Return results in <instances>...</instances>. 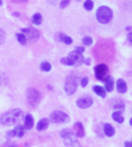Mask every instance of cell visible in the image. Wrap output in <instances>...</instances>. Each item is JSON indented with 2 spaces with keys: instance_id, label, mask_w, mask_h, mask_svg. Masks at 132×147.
<instances>
[{
  "instance_id": "obj_19",
  "label": "cell",
  "mask_w": 132,
  "mask_h": 147,
  "mask_svg": "<svg viewBox=\"0 0 132 147\" xmlns=\"http://www.w3.org/2000/svg\"><path fill=\"white\" fill-rule=\"evenodd\" d=\"M93 91H94V92H95L98 96H100V97H102V98H105V96H107V91L104 90L103 86L94 85V86H93Z\"/></svg>"
},
{
  "instance_id": "obj_26",
  "label": "cell",
  "mask_w": 132,
  "mask_h": 147,
  "mask_svg": "<svg viewBox=\"0 0 132 147\" xmlns=\"http://www.w3.org/2000/svg\"><path fill=\"white\" fill-rule=\"evenodd\" d=\"M84 7L86 11H92L93 7H94V3L92 1V0H86L85 4H84Z\"/></svg>"
},
{
  "instance_id": "obj_5",
  "label": "cell",
  "mask_w": 132,
  "mask_h": 147,
  "mask_svg": "<svg viewBox=\"0 0 132 147\" xmlns=\"http://www.w3.org/2000/svg\"><path fill=\"white\" fill-rule=\"evenodd\" d=\"M77 89H78V78H77V76L70 75L66 78V82H65V85H64V90H65L66 95H68V96L73 95L75 91H77Z\"/></svg>"
},
{
  "instance_id": "obj_16",
  "label": "cell",
  "mask_w": 132,
  "mask_h": 147,
  "mask_svg": "<svg viewBox=\"0 0 132 147\" xmlns=\"http://www.w3.org/2000/svg\"><path fill=\"white\" fill-rule=\"evenodd\" d=\"M57 39H58V41H60V42H63V43H65V45H67V46H70V45L73 43L72 38H70V36L65 35L64 33H58V34H57Z\"/></svg>"
},
{
  "instance_id": "obj_33",
  "label": "cell",
  "mask_w": 132,
  "mask_h": 147,
  "mask_svg": "<svg viewBox=\"0 0 132 147\" xmlns=\"http://www.w3.org/2000/svg\"><path fill=\"white\" fill-rule=\"evenodd\" d=\"M84 63H86L87 65H89V64H90V59H86V60H84Z\"/></svg>"
},
{
  "instance_id": "obj_15",
  "label": "cell",
  "mask_w": 132,
  "mask_h": 147,
  "mask_svg": "<svg viewBox=\"0 0 132 147\" xmlns=\"http://www.w3.org/2000/svg\"><path fill=\"white\" fill-rule=\"evenodd\" d=\"M114 102H112V107H114L116 111H124L125 109V103L119 99V98H116V99H112Z\"/></svg>"
},
{
  "instance_id": "obj_7",
  "label": "cell",
  "mask_w": 132,
  "mask_h": 147,
  "mask_svg": "<svg viewBox=\"0 0 132 147\" xmlns=\"http://www.w3.org/2000/svg\"><path fill=\"white\" fill-rule=\"evenodd\" d=\"M50 119L52 123L54 124H63V123H67L70 121V117L67 113L63 112V111H53L51 115H50Z\"/></svg>"
},
{
  "instance_id": "obj_27",
  "label": "cell",
  "mask_w": 132,
  "mask_h": 147,
  "mask_svg": "<svg viewBox=\"0 0 132 147\" xmlns=\"http://www.w3.org/2000/svg\"><path fill=\"white\" fill-rule=\"evenodd\" d=\"M72 134H73V132L70 131V130H63L62 133H60V136H62L63 139H65V138H67V137H70V136H72Z\"/></svg>"
},
{
  "instance_id": "obj_11",
  "label": "cell",
  "mask_w": 132,
  "mask_h": 147,
  "mask_svg": "<svg viewBox=\"0 0 132 147\" xmlns=\"http://www.w3.org/2000/svg\"><path fill=\"white\" fill-rule=\"evenodd\" d=\"M64 142H65V145H66L67 147H82V146L79 144V141L77 140V138H75L74 134H72V136L65 138V139H64Z\"/></svg>"
},
{
  "instance_id": "obj_22",
  "label": "cell",
  "mask_w": 132,
  "mask_h": 147,
  "mask_svg": "<svg viewBox=\"0 0 132 147\" xmlns=\"http://www.w3.org/2000/svg\"><path fill=\"white\" fill-rule=\"evenodd\" d=\"M31 21H33L34 25L40 26V25L42 24V21H43V18H42V15H41L40 13H35V14L33 15V18H31Z\"/></svg>"
},
{
  "instance_id": "obj_37",
  "label": "cell",
  "mask_w": 132,
  "mask_h": 147,
  "mask_svg": "<svg viewBox=\"0 0 132 147\" xmlns=\"http://www.w3.org/2000/svg\"><path fill=\"white\" fill-rule=\"evenodd\" d=\"M1 83H3V74L0 72V85H1Z\"/></svg>"
},
{
  "instance_id": "obj_1",
  "label": "cell",
  "mask_w": 132,
  "mask_h": 147,
  "mask_svg": "<svg viewBox=\"0 0 132 147\" xmlns=\"http://www.w3.org/2000/svg\"><path fill=\"white\" fill-rule=\"evenodd\" d=\"M22 116H23L22 110L13 109V110H9V111L1 115V117H0V123L3 125H6V126H11V125L16 124Z\"/></svg>"
},
{
  "instance_id": "obj_34",
  "label": "cell",
  "mask_w": 132,
  "mask_h": 147,
  "mask_svg": "<svg viewBox=\"0 0 132 147\" xmlns=\"http://www.w3.org/2000/svg\"><path fill=\"white\" fill-rule=\"evenodd\" d=\"M125 147H132V142L131 141H126L125 142Z\"/></svg>"
},
{
  "instance_id": "obj_10",
  "label": "cell",
  "mask_w": 132,
  "mask_h": 147,
  "mask_svg": "<svg viewBox=\"0 0 132 147\" xmlns=\"http://www.w3.org/2000/svg\"><path fill=\"white\" fill-rule=\"evenodd\" d=\"M23 134H25V127H23V126H21V125H17L13 131L7 132V137H8V138H11V137H17V138H21V137H23Z\"/></svg>"
},
{
  "instance_id": "obj_32",
  "label": "cell",
  "mask_w": 132,
  "mask_h": 147,
  "mask_svg": "<svg viewBox=\"0 0 132 147\" xmlns=\"http://www.w3.org/2000/svg\"><path fill=\"white\" fill-rule=\"evenodd\" d=\"M14 3H17V4H21V3H27V0H12Z\"/></svg>"
},
{
  "instance_id": "obj_36",
  "label": "cell",
  "mask_w": 132,
  "mask_h": 147,
  "mask_svg": "<svg viewBox=\"0 0 132 147\" xmlns=\"http://www.w3.org/2000/svg\"><path fill=\"white\" fill-rule=\"evenodd\" d=\"M8 147H19V145H17V144H15V142H12L11 145H8Z\"/></svg>"
},
{
  "instance_id": "obj_6",
  "label": "cell",
  "mask_w": 132,
  "mask_h": 147,
  "mask_svg": "<svg viewBox=\"0 0 132 147\" xmlns=\"http://www.w3.org/2000/svg\"><path fill=\"white\" fill-rule=\"evenodd\" d=\"M21 33L26 36V39H27V41L29 40L30 42H36L37 40L40 39V32L37 30L36 28H34V27H29V28H22L21 29Z\"/></svg>"
},
{
  "instance_id": "obj_40",
  "label": "cell",
  "mask_w": 132,
  "mask_h": 147,
  "mask_svg": "<svg viewBox=\"0 0 132 147\" xmlns=\"http://www.w3.org/2000/svg\"><path fill=\"white\" fill-rule=\"evenodd\" d=\"M78 1H79V0H78Z\"/></svg>"
},
{
  "instance_id": "obj_38",
  "label": "cell",
  "mask_w": 132,
  "mask_h": 147,
  "mask_svg": "<svg viewBox=\"0 0 132 147\" xmlns=\"http://www.w3.org/2000/svg\"><path fill=\"white\" fill-rule=\"evenodd\" d=\"M13 15H15V16H19V15H20V14H19L17 12H14V13H13Z\"/></svg>"
},
{
  "instance_id": "obj_35",
  "label": "cell",
  "mask_w": 132,
  "mask_h": 147,
  "mask_svg": "<svg viewBox=\"0 0 132 147\" xmlns=\"http://www.w3.org/2000/svg\"><path fill=\"white\" fill-rule=\"evenodd\" d=\"M127 39H129V42H131V40H132V33L127 34Z\"/></svg>"
},
{
  "instance_id": "obj_13",
  "label": "cell",
  "mask_w": 132,
  "mask_h": 147,
  "mask_svg": "<svg viewBox=\"0 0 132 147\" xmlns=\"http://www.w3.org/2000/svg\"><path fill=\"white\" fill-rule=\"evenodd\" d=\"M116 88H117V91H118L119 94H125L126 91H127V84H126V82H125L124 80H122V78L117 80V82H116Z\"/></svg>"
},
{
  "instance_id": "obj_24",
  "label": "cell",
  "mask_w": 132,
  "mask_h": 147,
  "mask_svg": "<svg viewBox=\"0 0 132 147\" xmlns=\"http://www.w3.org/2000/svg\"><path fill=\"white\" fill-rule=\"evenodd\" d=\"M16 39H17L19 42H20L21 45H23V46L27 43V39H26V36H25L22 33H17V34H16Z\"/></svg>"
},
{
  "instance_id": "obj_14",
  "label": "cell",
  "mask_w": 132,
  "mask_h": 147,
  "mask_svg": "<svg viewBox=\"0 0 132 147\" xmlns=\"http://www.w3.org/2000/svg\"><path fill=\"white\" fill-rule=\"evenodd\" d=\"M114 84H115V81L111 76H107L104 78V85H105L104 90L108 91V92H110V91L114 90Z\"/></svg>"
},
{
  "instance_id": "obj_17",
  "label": "cell",
  "mask_w": 132,
  "mask_h": 147,
  "mask_svg": "<svg viewBox=\"0 0 132 147\" xmlns=\"http://www.w3.org/2000/svg\"><path fill=\"white\" fill-rule=\"evenodd\" d=\"M33 126H34V117L30 113H28L25 117V125H23V127H25V130H30V128H33Z\"/></svg>"
},
{
  "instance_id": "obj_4",
  "label": "cell",
  "mask_w": 132,
  "mask_h": 147,
  "mask_svg": "<svg viewBox=\"0 0 132 147\" xmlns=\"http://www.w3.org/2000/svg\"><path fill=\"white\" fill-rule=\"evenodd\" d=\"M27 99H28V103L33 107H36L42 99V95L40 91L36 90L35 88H29V89H27Z\"/></svg>"
},
{
  "instance_id": "obj_23",
  "label": "cell",
  "mask_w": 132,
  "mask_h": 147,
  "mask_svg": "<svg viewBox=\"0 0 132 147\" xmlns=\"http://www.w3.org/2000/svg\"><path fill=\"white\" fill-rule=\"evenodd\" d=\"M51 68H52V65H51V63H49L48 61H44V62L41 63V70L44 71V72H49V71L51 70Z\"/></svg>"
},
{
  "instance_id": "obj_29",
  "label": "cell",
  "mask_w": 132,
  "mask_h": 147,
  "mask_svg": "<svg viewBox=\"0 0 132 147\" xmlns=\"http://www.w3.org/2000/svg\"><path fill=\"white\" fill-rule=\"evenodd\" d=\"M5 38H6V36H5V32L1 28H0V45H3L5 42Z\"/></svg>"
},
{
  "instance_id": "obj_3",
  "label": "cell",
  "mask_w": 132,
  "mask_h": 147,
  "mask_svg": "<svg viewBox=\"0 0 132 147\" xmlns=\"http://www.w3.org/2000/svg\"><path fill=\"white\" fill-rule=\"evenodd\" d=\"M96 19L100 24H108L112 19V11L108 6H101L96 11Z\"/></svg>"
},
{
  "instance_id": "obj_8",
  "label": "cell",
  "mask_w": 132,
  "mask_h": 147,
  "mask_svg": "<svg viewBox=\"0 0 132 147\" xmlns=\"http://www.w3.org/2000/svg\"><path fill=\"white\" fill-rule=\"evenodd\" d=\"M94 71H95V76L98 80L102 81L107 76V74H108V67L104 64V63H101L99 65L95 67V69H94Z\"/></svg>"
},
{
  "instance_id": "obj_25",
  "label": "cell",
  "mask_w": 132,
  "mask_h": 147,
  "mask_svg": "<svg viewBox=\"0 0 132 147\" xmlns=\"http://www.w3.org/2000/svg\"><path fill=\"white\" fill-rule=\"evenodd\" d=\"M82 45L87 46V47H90L93 45V39L90 38V36H85V38L82 39Z\"/></svg>"
},
{
  "instance_id": "obj_2",
  "label": "cell",
  "mask_w": 132,
  "mask_h": 147,
  "mask_svg": "<svg viewBox=\"0 0 132 147\" xmlns=\"http://www.w3.org/2000/svg\"><path fill=\"white\" fill-rule=\"evenodd\" d=\"M84 60H85V59H84V56H82V54L73 50V51H71V53L68 54V56L63 57V59L60 60V62H62L64 65H70V67L75 65V67H79V65H81V64L84 63Z\"/></svg>"
},
{
  "instance_id": "obj_20",
  "label": "cell",
  "mask_w": 132,
  "mask_h": 147,
  "mask_svg": "<svg viewBox=\"0 0 132 147\" xmlns=\"http://www.w3.org/2000/svg\"><path fill=\"white\" fill-rule=\"evenodd\" d=\"M48 126H49V120L46 119V118H42L38 123H37V130L38 131H44V130H46L48 128Z\"/></svg>"
},
{
  "instance_id": "obj_9",
  "label": "cell",
  "mask_w": 132,
  "mask_h": 147,
  "mask_svg": "<svg viewBox=\"0 0 132 147\" xmlns=\"http://www.w3.org/2000/svg\"><path fill=\"white\" fill-rule=\"evenodd\" d=\"M77 105L80 109H88L93 105V98L90 96H82L77 100Z\"/></svg>"
},
{
  "instance_id": "obj_31",
  "label": "cell",
  "mask_w": 132,
  "mask_h": 147,
  "mask_svg": "<svg viewBox=\"0 0 132 147\" xmlns=\"http://www.w3.org/2000/svg\"><path fill=\"white\" fill-rule=\"evenodd\" d=\"M74 50H75V51H78V53H80V54H84V51H85V47H75Z\"/></svg>"
},
{
  "instance_id": "obj_12",
  "label": "cell",
  "mask_w": 132,
  "mask_h": 147,
  "mask_svg": "<svg viewBox=\"0 0 132 147\" xmlns=\"http://www.w3.org/2000/svg\"><path fill=\"white\" fill-rule=\"evenodd\" d=\"M73 127H74V133H75V137L77 138H82L85 136V128H84L82 123L77 121Z\"/></svg>"
},
{
  "instance_id": "obj_28",
  "label": "cell",
  "mask_w": 132,
  "mask_h": 147,
  "mask_svg": "<svg viewBox=\"0 0 132 147\" xmlns=\"http://www.w3.org/2000/svg\"><path fill=\"white\" fill-rule=\"evenodd\" d=\"M70 3H71V0H62L60 4H59V6H60V8H65V7L68 6Z\"/></svg>"
},
{
  "instance_id": "obj_39",
  "label": "cell",
  "mask_w": 132,
  "mask_h": 147,
  "mask_svg": "<svg viewBox=\"0 0 132 147\" xmlns=\"http://www.w3.org/2000/svg\"><path fill=\"white\" fill-rule=\"evenodd\" d=\"M3 5V0H0V6H1Z\"/></svg>"
},
{
  "instance_id": "obj_21",
  "label": "cell",
  "mask_w": 132,
  "mask_h": 147,
  "mask_svg": "<svg viewBox=\"0 0 132 147\" xmlns=\"http://www.w3.org/2000/svg\"><path fill=\"white\" fill-rule=\"evenodd\" d=\"M112 119H114L116 123H118V124L124 123V117L122 115V111H115V112H112Z\"/></svg>"
},
{
  "instance_id": "obj_30",
  "label": "cell",
  "mask_w": 132,
  "mask_h": 147,
  "mask_svg": "<svg viewBox=\"0 0 132 147\" xmlns=\"http://www.w3.org/2000/svg\"><path fill=\"white\" fill-rule=\"evenodd\" d=\"M88 82H89V80H88V77H84L82 80H81V86L82 88H85V86H87V84H88Z\"/></svg>"
},
{
  "instance_id": "obj_18",
  "label": "cell",
  "mask_w": 132,
  "mask_h": 147,
  "mask_svg": "<svg viewBox=\"0 0 132 147\" xmlns=\"http://www.w3.org/2000/svg\"><path fill=\"white\" fill-rule=\"evenodd\" d=\"M103 131H104V134L107 136V137H112L115 134V128H114V126H112L111 124H109V123H105L104 125H103Z\"/></svg>"
}]
</instances>
